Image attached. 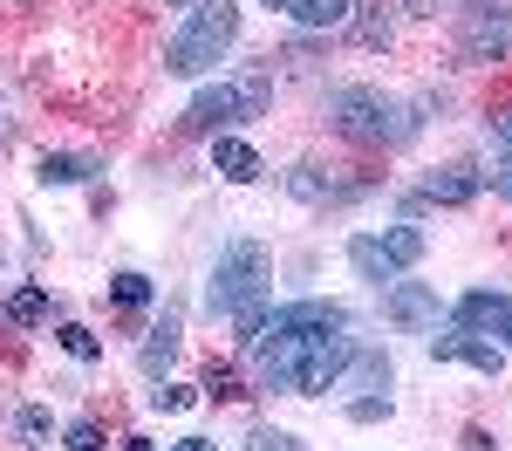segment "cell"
<instances>
[{
    "label": "cell",
    "instance_id": "obj_16",
    "mask_svg": "<svg viewBox=\"0 0 512 451\" xmlns=\"http://www.w3.org/2000/svg\"><path fill=\"white\" fill-rule=\"evenodd\" d=\"M96 171H103V158H89V151H48L35 178L41 185H89Z\"/></svg>",
    "mask_w": 512,
    "mask_h": 451
},
{
    "label": "cell",
    "instance_id": "obj_29",
    "mask_svg": "<svg viewBox=\"0 0 512 451\" xmlns=\"http://www.w3.org/2000/svg\"><path fill=\"white\" fill-rule=\"evenodd\" d=\"M485 178H492V192H499V199H512V151H499V164H492Z\"/></svg>",
    "mask_w": 512,
    "mask_h": 451
},
{
    "label": "cell",
    "instance_id": "obj_8",
    "mask_svg": "<svg viewBox=\"0 0 512 451\" xmlns=\"http://www.w3.org/2000/svg\"><path fill=\"white\" fill-rule=\"evenodd\" d=\"M451 322L465 328V335H499V342H512V294H492V287H472L458 308H451Z\"/></svg>",
    "mask_w": 512,
    "mask_h": 451
},
{
    "label": "cell",
    "instance_id": "obj_1",
    "mask_svg": "<svg viewBox=\"0 0 512 451\" xmlns=\"http://www.w3.org/2000/svg\"><path fill=\"white\" fill-rule=\"evenodd\" d=\"M253 356V390H280V397H328L335 376L349 369L355 335L342 301H280L267 328L246 342Z\"/></svg>",
    "mask_w": 512,
    "mask_h": 451
},
{
    "label": "cell",
    "instance_id": "obj_6",
    "mask_svg": "<svg viewBox=\"0 0 512 451\" xmlns=\"http://www.w3.org/2000/svg\"><path fill=\"white\" fill-rule=\"evenodd\" d=\"M458 48L472 62H506L512 55V0H465L458 7Z\"/></svg>",
    "mask_w": 512,
    "mask_h": 451
},
{
    "label": "cell",
    "instance_id": "obj_27",
    "mask_svg": "<svg viewBox=\"0 0 512 451\" xmlns=\"http://www.w3.org/2000/svg\"><path fill=\"white\" fill-rule=\"evenodd\" d=\"M390 390H383V397H349V417H355V424H376V417H390Z\"/></svg>",
    "mask_w": 512,
    "mask_h": 451
},
{
    "label": "cell",
    "instance_id": "obj_22",
    "mask_svg": "<svg viewBox=\"0 0 512 451\" xmlns=\"http://www.w3.org/2000/svg\"><path fill=\"white\" fill-rule=\"evenodd\" d=\"M55 342H62L76 363H96V356H103V335H96V328H82V322H62V328H55Z\"/></svg>",
    "mask_w": 512,
    "mask_h": 451
},
{
    "label": "cell",
    "instance_id": "obj_19",
    "mask_svg": "<svg viewBox=\"0 0 512 451\" xmlns=\"http://www.w3.org/2000/svg\"><path fill=\"white\" fill-rule=\"evenodd\" d=\"M376 246H383V260L403 274V267H417V260H424V226H410V219H403V226H390V233H376Z\"/></svg>",
    "mask_w": 512,
    "mask_h": 451
},
{
    "label": "cell",
    "instance_id": "obj_25",
    "mask_svg": "<svg viewBox=\"0 0 512 451\" xmlns=\"http://www.w3.org/2000/svg\"><path fill=\"white\" fill-rule=\"evenodd\" d=\"M198 390H185V383H171V376H158L151 383V410H192Z\"/></svg>",
    "mask_w": 512,
    "mask_h": 451
},
{
    "label": "cell",
    "instance_id": "obj_30",
    "mask_svg": "<svg viewBox=\"0 0 512 451\" xmlns=\"http://www.w3.org/2000/svg\"><path fill=\"white\" fill-rule=\"evenodd\" d=\"M492 137H499V151H512V110H499V117H492Z\"/></svg>",
    "mask_w": 512,
    "mask_h": 451
},
{
    "label": "cell",
    "instance_id": "obj_4",
    "mask_svg": "<svg viewBox=\"0 0 512 451\" xmlns=\"http://www.w3.org/2000/svg\"><path fill=\"white\" fill-rule=\"evenodd\" d=\"M239 41V7L233 0H205L178 21V35L164 41V76H205L219 69V55Z\"/></svg>",
    "mask_w": 512,
    "mask_h": 451
},
{
    "label": "cell",
    "instance_id": "obj_15",
    "mask_svg": "<svg viewBox=\"0 0 512 451\" xmlns=\"http://www.w3.org/2000/svg\"><path fill=\"white\" fill-rule=\"evenodd\" d=\"M349 35L362 41V48H390V41H396V14L383 7V0H355V14H349Z\"/></svg>",
    "mask_w": 512,
    "mask_h": 451
},
{
    "label": "cell",
    "instance_id": "obj_3",
    "mask_svg": "<svg viewBox=\"0 0 512 451\" xmlns=\"http://www.w3.org/2000/svg\"><path fill=\"white\" fill-rule=\"evenodd\" d=\"M267 110H274V69H239V76L205 82L185 103L178 130L185 137H219V130H239V123H260Z\"/></svg>",
    "mask_w": 512,
    "mask_h": 451
},
{
    "label": "cell",
    "instance_id": "obj_11",
    "mask_svg": "<svg viewBox=\"0 0 512 451\" xmlns=\"http://www.w3.org/2000/svg\"><path fill=\"white\" fill-rule=\"evenodd\" d=\"M212 171H219L226 185H260V171H267V164H260V151H253L246 137L219 130V137H212Z\"/></svg>",
    "mask_w": 512,
    "mask_h": 451
},
{
    "label": "cell",
    "instance_id": "obj_26",
    "mask_svg": "<svg viewBox=\"0 0 512 451\" xmlns=\"http://www.w3.org/2000/svg\"><path fill=\"white\" fill-rule=\"evenodd\" d=\"M14 431H21L28 445H41V438L55 431V417H48V410H41V404H28V410H21V417H14Z\"/></svg>",
    "mask_w": 512,
    "mask_h": 451
},
{
    "label": "cell",
    "instance_id": "obj_17",
    "mask_svg": "<svg viewBox=\"0 0 512 451\" xmlns=\"http://www.w3.org/2000/svg\"><path fill=\"white\" fill-rule=\"evenodd\" d=\"M48 315H55L48 287H14V294H7V308H0V322H14V328H41Z\"/></svg>",
    "mask_w": 512,
    "mask_h": 451
},
{
    "label": "cell",
    "instance_id": "obj_20",
    "mask_svg": "<svg viewBox=\"0 0 512 451\" xmlns=\"http://www.w3.org/2000/svg\"><path fill=\"white\" fill-rule=\"evenodd\" d=\"M349 267L362 274L369 287H390V281H403L390 260H383V246H376V233H362V240H349Z\"/></svg>",
    "mask_w": 512,
    "mask_h": 451
},
{
    "label": "cell",
    "instance_id": "obj_18",
    "mask_svg": "<svg viewBox=\"0 0 512 451\" xmlns=\"http://www.w3.org/2000/svg\"><path fill=\"white\" fill-rule=\"evenodd\" d=\"M103 301H110V308H123V315H144V308H151V274H137V267H123V274H110V287H103Z\"/></svg>",
    "mask_w": 512,
    "mask_h": 451
},
{
    "label": "cell",
    "instance_id": "obj_28",
    "mask_svg": "<svg viewBox=\"0 0 512 451\" xmlns=\"http://www.w3.org/2000/svg\"><path fill=\"white\" fill-rule=\"evenodd\" d=\"M62 445H69V451H103V424H89V417H82V424H69V438H62Z\"/></svg>",
    "mask_w": 512,
    "mask_h": 451
},
{
    "label": "cell",
    "instance_id": "obj_23",
    "mask_svg": "<svg viewBox=\"0 0 512 451\" xmlns=\"http://www.w3.org/2000/svg\"><path fill=\"white\" fill-rule=\"evenodd\" d=\"M246 451H308L294 431H280V424H253L246 431Z\"/></svg>",
    "mask_w": 512,
    "mask_h": 451
},
{
    "label": "cell",
    "instance_id": "obj_12",
    "mask_svg": "<svg viewBox=\"0 0 512 451\" xmlns=\"http://www.w3.org/2000/svg\"><path fill=\"white\" fill-rule=\"evenodd\" d=\"M178 342H185V315H178V308H164V322L151 328V335H144V349H137V369L158 383L164 369H171V356H178Z\"/></svg>",
    "mask_w": 512,
    "mask_h": 451
},
{
    "label": "cell",
    "instance_id": "obj_24",
    "mask_svg": "<svg viewBox=\"0 0 512 451\" xmlns=\"http://www.w3.org/2000/svg\"><path fill=\"white\" fill-rule=\"evenodd\" d=\"M267 315H274V308H267V294H260V301H246V308H233L226 322H233V335H239V342H253V335L267 328Z\"/></svg>",
    "mask_w": 512,
    "mask_h": 451
},
{
    "label": "cell",
    "instance_id": "obj_9",
    "mask_svg": "<svg viewBox=\"0 0 512 451\" xmlns=\"http://www.w3.org/2000/svg\"><path fill=\"white\" fill-rule=\"evenodd\" d=\"M431 356H437V363H465V369H478V376H499V369H506V349L485 342V335H465V328L431 335Z\"/></svg>",
    "mask_w": 512,
    "mask_h": 451
},
{
    "label": "cell",
    "instance_id": "obj_13",
    "mask_svg": "<svg viewBox=\"0 0 512 451\" xmlns=\"http://www.w3.org/2000/svg\"><path fill=\"white\" fill-rule=\"evenodd\" d=\"M260 7L287 14L294 28H349V14H355V0H260Z\"/></svg>",
    "mask_w": 512,
    "mask_h": 451
},
{
    "label": "cell",
    "instance_id": "obj_34",
    "mask_svg": "<svg viewBox=\"0 0 512 451\" xmlns=\"http://www.w3.org/2000/svg\"><path fill=\"white\" fill-rule=\"evenodd\" d=\"M171 7H185V14H192V7H205V0H171Z\"/></svg>",
    "mask_w": 512,
    "mask_h": 451
},
{
    "label": "cell",
    "instance_id": "obj_14",
    "mask_svg": "<svg viewBox=\"0 0 512 451\" xmlns=\"http://www.w3.org/2000/svg\"><path fill=\"white\" fill-rule=\"evenodd\" d=\"M390 383H396V369H390V356H383V349H355L349 369L335 376V390H369V397H383Z\"/></svg>",
    "mask_w": 512,
    "mask_h": 451
},
{
    "label": "cell",
    "instance_id": "obj_32",
    "mask_svg": "<svg viewBox=\"0 0 512 451\" xmlns=\"http://www.w3.org/2000/svg\"><path fill=\"white\" fill-rule=\"evenodd\" d=\"M171 451H219V445H212V438H198V431H192V438H178Z\"/></svg>",
    "mask_w": 512,
    "mask_h": 451
},
{
    "label": "cell",
    "instance_id": "obj_31",
    "mask_svg": "<svg viewBox=\"0 0 512 451\" xmlns=\"http://www.w3.org/2000/svg\"><path fill=\"white\" fill-rule=\"evenodd\" d=\"M403 7H410V14H444L451 0H403Z\"/></svg>",
    "mask_w": 512,
    "mask_h": 451
},
{
    "label": "cell",
    "instance_id": "obj_33",
    "mask_svg": "<svg viewBox=\"0 0 512 451\" xmlns=\"http://www.w3.org/2000/svg\"><path fill=\"white\" fill-rule=\"evenodd\" d=\"M123 451H158V445L151 438H123Z\"/></svg>",
    "mask_w": 512,
    "mask_h": 451
},
{
    "label": "cell",
    "instance_id": "obj_7",
    "mask_svg": "<svg viewBox=\"0 0 512 451\" xmlns=\"http://www.w3.org/2000/svg\"><path fill=\"white\" fill-rule=\"evenodd\" d=\"M383 315H390L403 335H437L444 301H437L431 281H390V287H383Z\"/></svg>",
    "mask_w": 512,
    "mask_h": 451
},
{
    "label": "cell",
    "instance_id": "obj_5",
    "mask_svg": "<svg viewBox=\"0 0 512 451\" xmlns=\"http://www.w3.org/2000/svg\"><path fill=\"white\" fill-rule=\"evenodd\" d=\"M267 281H274V253L260 240H226L219 260H212V281H205V308L212 315H233L246 301H260Z\"/></svg>",
    "mask_w": 512,
    "mask_h": 451
},
{
    "label": "cell",
    "instance_id": "obj_21",
    "mask_svg": "<svg viewBox=\"0 0 512 451\" xmlns=\"http://www.w3.org/2000/svg\"><path fill=\"white\" fill-rule=\"evenodd\" d=\"M198 397H212V404H239V397H253V390H246L239 363H205V376H198Z\"/></svg>",
    "mask_w": 512,
    "mask_h": 451
},
{
    "label": "cell",
    "instance_id": "obj_2",
    "mask_svg": "<svg viewBox=\"0 0 512 451\" xmlns=\"http://www.w3.org/2000/svg\"><path fill=\"white\" fill-rule=\"evenodd\" d=\"M328 123L362 151H396V144L417 137L424 117L410 103H396L390 89H376V82H342V89H328Z\"/></svg>",
    "mask_w": 512,
    "mask_h": 451
},
{
    "label": "cell",
    "instance_id": "obj_10",
    "mask_svg": "<svg viewBox=\"0 0 512 451\" xmlns=\"http://www.w3.org/2000/svg\"><path fill=\"white\" fill-rule=\"evenodd\" d=\"M478 192H485V171H478L472 158H458V164H437L417 199H424V205H472Z\"/></svg>",
    "mask_w": 512,
    "mask_h": 451
}]
</instances>
